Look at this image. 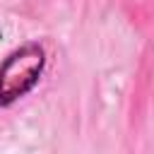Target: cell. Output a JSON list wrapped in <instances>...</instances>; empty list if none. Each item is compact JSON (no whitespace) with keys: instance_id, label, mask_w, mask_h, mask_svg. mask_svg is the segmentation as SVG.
<instances>
[{"instance_id":"1","label":"cell","mask_w":154,"mask_h":154,"mask_svg":"<svg viewBox=\"0 0 154 154\" xmlns=\"http://www.w3.org/2000/svg\"><path fill=\"white\" fill-rule=\"evenodd\" d=\"M46 65V51L38 43H24L14 48L0 63V108L14 103L29 94Z\"/></svg>"}]
</instances>
